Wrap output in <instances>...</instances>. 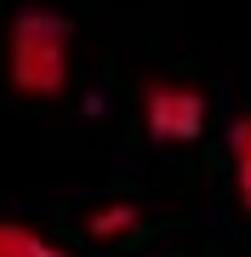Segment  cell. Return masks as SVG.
<instances>
[{"instance_id":"cell-1","label":"cell","mask_w":251,"mask_h":257,"mask_svg":"<svg viewBox=\"0 0 251 257\" xmlns=\"http://www.w3.org/2000/svg\"><path fill=\"white\" fill-rule=\"evenodd\" d=\"M75 80V23L46 0H23L6 23V86L23 103H52Z\"/></svg>"},{"instance_id":"cell-2","label":"cell","mask_w":251,"mask_h":257,"mask_svg":"<svg viewBox=\"0 0 251 257\" xmlns=\"http://www.w3.org/2000/svg\"><path fill=\"white\" fill-rule=\"evenodd\" d=\"M137 109H143V126H149L154 143H194L205 132L211 103H205V92L194 80H149Z\"/></svg>"},{"instance_id":"cell-3","label":"cell","mask_w":251,"mask_h":257,"mask_svg":"<svg viewBox=\"0 0 251 257\" xmlns=\"http://www.w3.org/2000/svg\"><path fill=\"white\" fill-rule=\"evenodd\" d=\"M143 229V206H131V200H103L86 211V234L92 240H131Z\"/></svg>"},{"instance_id":"cell-4","label":"cell","mask_w":251,"mask_h":257,"mask_svg":"<svg viewBox=\"0 0 251 257\" xmlns=\"http://www.w3.org/2000/svg\"><path fill=\"white\" fill-rule=\"evenodd\" d=\"M0 257H69L52 234H40L35 223H18V217H0Z\"/></svg>"},{"instance_id":"cell-5","label":"cell","mask_w":251,"mask_h":257,"mask_svg":"<svg viewBox=\"0 0 251 257\" xmlns=\"http://www.w3.org/2000/svg\"><path fill=\"white\" fill-rule=\"evenodd\" d=\"M228 155H234V189H240V206L251 211V109L228 126Z\"/></svg>"}]
</instances>
